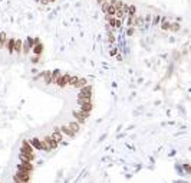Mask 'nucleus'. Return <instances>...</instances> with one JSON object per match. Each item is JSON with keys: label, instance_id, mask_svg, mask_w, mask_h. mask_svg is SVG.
Instances as JSON below:
<instances>
[{"label": "nucleus", "instance_id": "obj_5", "mask_svg": "<svg viewBox=\"0 0 191 183\" xmlns=\"http://www.w3.org/2000/svg\"><path fill=\"white\" fill-rule=\"evenodd\" d=\"M20 153H35V149H33V146L29 143V140H23V141H22Z\"/></svg>", "mask_w": 191, "mask_h": 183}, {"label": "nucleus", "instance_id": "obj_39", "mask_svg": "<svg viewBox=\"0 0 191 183\" xmlns=\"http://www.w3.org/2000/svg\"><path fill=\"white\" fill-rule=\"evenodd\" d=\"M109 4L115 6V4H116V0H109Z\"/></svg>", "mask_w": 191, "mask_h": 183}, {"label": "nucleus", "instance_id": "obj_32", "mask_svg": "<svg viewBox=\"0 0 191 183\" xmlns=\"http://www.w3.org/2000/svg\"><path fill=\"white\" fill-rule=\"evenodd\" d=\"M39 58H40V55H35V56H32V63H38L39 62Z\"/></svg>", "mask_w": 191, "mask_h": 183}, {"label": "nucleus", "instance_id": "obj_8", "mask_svg": "<svg viewBox=\"0 0 191 183\" xmlns=\"http://www.w3.org/2000/svg\"><path fill=\"white\" fill-rule=\"evenodd\" d=\"M69 81H70V75H60L59 79H58V82H56V85L58 87H60V88H65L66 85H69Z\"/></svg>", "mask_w": 191, "mask_h": 183}, {"label": "nucleus", "instance_id": "obj_26", "mask_svg": "<svg viewBox=\"0 0 191 183\" xmlns=\"http://www.w3.org/2000/svg\"><path fill=\"white\" fill-rule=\"evenodd\" d=\"M124 16H125V13H124V10H122V9L116 10V13H115V17H116V19H124Z\"/></svg>", "mask_w": 191, "mask_h": 183}, {"label": "nucleus", "instance_id": "obj_1", "mask_svg": "<svg viewBox=\"0 0 191 183\" xmlns=\"http://www.w3.org/2000/svg\"><path fill=\"white\" fill-rule=\"evenodd\" d=\"M72 117H73V120L78 121V123L82 126V124L91 117V112H85V111H81V110H79V111H73L72 112Z\"/></svg>", "mask_w": 191, "mask_h": 183}, {"label": "nucleus", "instance_id": "obj_33", "mask_svg": "<svg viewBox=\"0 0 191 183\" xmlns=\"http://www.w3.org/2000/svg\"><path fill=\"white\" fill-rule=\"evenodd\" d=\"M183 167H184V170H185L188 175H191V164H184Z\"/></svg>", "mask_w": 191, "mask_h": 183}, {"label": "nucleus", "instance_id": "obj_40", "mask_svg": "<svg viewBox=\"0 0 191 183\" xmlns=\"http://www.w3.org/2000/svg\"><path fill=\"white\" fill-rule=\"evenodd\" d=\"M40 3L42 4H48V3H50V2H49V0H40Z\"/></svg>", "mask_w": 191, "mask_h": 183}, {"label": "nucleus", "instance_id": "obj_11", "mask_svg": "<svg viewBox=\"0 0 191 183\" xmlns=\"http://www.w3.org/2000/svg\"><path fill=\"white\" fill-rule=\"evenodd\" d=\"M50 137H52L53 140H56L58 143H60V141H62L63 134H62V131H60V127H55V128H53V134H52Z\"/></svg>", "mask_w": 191, "mask_h": 183}, {"label": "nucleus", "instance_id": "obj_7", "mask_svg": "<svg viewBox=\"0 0 191 183\" xmlns=\"http://www.w3.org/2000/svg\"><path fill=\"white\" fill-rule=\"evenodd\" d=\"M39 78H42L45 84H52V72L50 71H43V72H40V74L36 77V79H39Z\"/></svg>", "mask_w": 191, "mask_h": 183}, {"label": "nucleus", "instance_id": "obj_2", "mask_svg": "<svg viewBox=\"0 0 191 183\" xmlns=\"http://www.w3.org/2000/svg\"><path fill=\"white\" fill-rule=\"evenodd\" d=\"M78 100H92V87L91 85H86V87L79 90Z\"/></svg>", "mask_w": 191, "mask_h": 183}, {"label": "nucleus", "instance_id": "obj_30", "mask_svg": "<svg viewBox=\"0 0 191 183\" xmlns=\"http://www.w3.org/2000/svg\"><path fill=\"white\" fill-rule=\"evenodd\" d=\"M127 25H128V26H135V16H129V17H128Z\"/></svg>", "mask_w": 191, "mask_h": 183}, {"label": "nucleus", "instance_id": "obj_28", "mask_svg": "<svg viewBox=\"0 0 191 183\" xmlns=\"http://www.w3.org/2000/svg\"><path fill=\"white\" fill-rule=\"evenodd\" d=\"M170 26H171V23L167 22V20L161 23V29H162V30H170Z\"/></svg>", "mask_w": 191, "mask_h": 183}, {"label": "nucleus", "instance_id": "obj_38", "mask_svg": "<svg viewBox=\"0 0 191 183\" xmlns=\"http://www.w3.org/2000/svg\"><path fill=\"white\" fill-rule=\"evenodd\" d=\"M144 19H145V22H147V23H149V22H151V14L148 13V14H147L145 17H144Z\"/></svg>", "mask_w": 191, "mask_h": 183}, {"label": "nucleus", "instance_id": "obj_35", "mask_svg": "<svg viewBox=\"0 0 191 183\" xmlns=\"http://www.w3.org/2000/svg\"><path fill=\"white\" fill-rule=\"evenodd\" d=\"M134 32H135V29L132 26H129V29H128V36H132L134 35Z\"/></svg>", "mask_w": 191, "mask_h": 183}, {"label": "nucleus", "instance_id": "obj_14", "mask_svg": "<svg viewBox=\"0 0 191 183\" xmlns=\"http://www.w3.org/2000/svg\"><path fill=\"white\" fill-rule=\"evenodd\" d=\"M29 143L33 146V149L35 150H42V139H30L29 140Z\"/></svg>", "mask_w": 191, "mask_h": 183}, {"label": "nucleus", "instance_id": "obj_17", "mask_svg": "<svg viewBox=\"0 0 191 183\" xmlns=\"http://www.w3.org/2000/svg\"><path fill=\"white\" fill-rule=\"evenodd\" d=\"M68 126L70 127V130H72L73 133H78L79 128H81V124H79L78 121H75V120H73V121H70V123H68Z\"/></svg>", "mask_w": 191, "mask_h": 183}, {"label": "nucleus", "instance_id": "obj_29", "mask_svg": "<svg viewBox=\"0 0 191 183\" xmlns=\"http://www.w3.org/2000/svg\"><path fill=\"white\" fill-rule=\"evenodd\" d=\"M109 2H104L102 3V4H101V7H102V12H104V13H106V12H108V9H109Z\"/></svg>", "mask_w": 191, "mask_h": 183}, {"label": "nucleus", "instance_id": "obj_15", "mask_svg": "<svg viewBox=\"0 0 191 183\" xmlns=\"http://www.w3.org/2000/svg\"><path fill=\"white\" fill-rule=\"evenodd\" d=\"M86 85H88V81H86L85 78H79V77H78V79H76V82L73 84V87H75V88H78V90H81V88L86 87Z\"/></svg>", "mask_w": 191, "mask_h": 183}, {"label": "nucleus", "instance_id": "obj_20", "mask_svg": "<svg viewBox=\"0 0 191 183\" xmlns=\"http://www.w3.org/2000/svg\"><path fill=\"white\" fill-rule=\"evenodd\" d=\"M43 52V45L39 42V43H36L35 46H33V53L35 55H40Z\"/></svg>", "mask_w": 191, "mask_h": 183}, {"label": "nucleus", "instance_id": "obj_37", "mask_svg": "<svg viewBox=\"0 0 191 183\" xmlns=\"http://www.w3.org/2000/svg\"><path fill=\"white\" fill-rule=\"evenodd\" d=\"M122 26V19H116V27H121Z\"/></svg>", "mask_w": 191, "mask_h": 183}, {"label": "nucleus", "instance_id": "obj_25", "mask_svg": "<svg viewBox=\"0 0 191 183\" xmlns=\"http://www.w3.org/2000/svg\"><path fill=\"white\" fill-rule=\"evenodd\" d=\"M170 30L171 32H178V30H180V23H171Z\"/></svg>", "mask_w": 191, "mask_h": 183}, {"label": "nucleus", "instance_id": "obj_24", "mask_svg": "<svg viewBox=\"0 0 191 183\" xmlns=\"http://www.w3.org/2000/svg\"><path fill=\"white\" fill-rule=\"evenodd\" d=\"M115 13H116V7L111 4L109 9H108V12H106V14H109V16H115Z\"/></svg>", "mask_w": 191, "mask_h": 183}, {"label": "nucleus", "instance_id": "obj_10", "mask_svg": "<svg viewBox=\"0 0 191 183\" xmlns=\"http://www.w3.org/2000/svg\"><path fill=\"white\" fill-rule=\"evenodd\" d=\"M19 159L22 161H30V163H33L35 161V153H19Z\"/></svg>", "mask_w": 191, "mask_h": 183}, {"label": "nucleus", "instance_id": "obj_21", "mask_svg": "<svg viewBox=\"0 0 191 183\" xmlns=\"http://www.w3.org/2000/svg\"><path fill=\"white\" fill-rule=\"evenodd\" d=\"M106 20H108V23H109L111 27H116V17L115 16H109V14H106Z\"/></svg>", "mask_w": 191, "mask_h": 183}, {"label": "nucleus", "instance_id": "obj_34", "mask_svg": "<svg viewBox=\"0 0 191 183\" xmlns=\"http://www.w3.org/2000/svg\"><path fill=\"white\" fill-rule=\"evenodd\" d=\"M161 20V17H159V14H157V16H154V19H152V23L154 25H158V22Z\"/></svg>", "mask_w": 191, "mask_h": 183}, {"label": "nucleus", "instance_id": "obj_41", "mask_svg": "<svg viewBox=\"0 0 191 183\" xmlns=\"http://www.w3.org/2000/svg\"><path fill=\"white\" fill-rule=\"evenodd\" d=\"M49 2H50V3H53V2H56V0H49Z\"/></svg>", "mask_w": 191, "mask_h": 183}, {"label": "nucleus", "instance_id": "obj_4", "mask_svg": "<svg viewBox=\"0 0 191 183\" xmlns=\"http://www.w3.org/2000/svg\"><path fill=\"white\" fill-rule=\"evenodd\" d=\"M33 169H35V166L30 161H22V163L17 164V170H23V172H27V173H32Z\"/></svg>", "mask_w": 191, "mask_h": 183}, {"label": "nucleus", "instance_id": "obj_13", "mask_svg": "<svg viewBox=\"0 0 191 183\" xmlns=\"http://www.w3.org/2000/svg\"><path fill=\"white\" fill-rule=\"evenodd\" d=\"M14 43H16V39L13 38H9L7 39V43H6V49H7L9 53H14Z\"/></svg>", "mask_w": 191, "mask_h": 183}, {"label": "nucleus", "instance_id": "obj_42", "mask_svg": "<svg viewBox=\"0 0 191 183\" xmlns=\"http://www.w3.org/2000/svg\"><path fill=\"white\" fill-rule=\"evenodd\" d=\"M36 2H40V0H36Z\"/></svg>", "mask_w": 191, "mask_h": 183}, {"label": "nucleus", "instance_id": "obj_23", "mask_svg": "<svg viewBox=\"0 0 191 183\" xmlns=\"http://www.w3.org/2000/svg\"><path fill=\"white\" fill-rule=\"evenodd\" d=\"M128 14L129 16H137V7L134 4H129V9H128Z\"/></svg>", "mask_w": 191, "mask_h": 183}, {"label": "nucleus", "instance_id": "obj_6", "mask_svg": "<svg viewBox=\"0 0 191 183\" xmlns=\"http://www.w3.org/2000/svg\"><path fill=\"white\" fill-rule=\"evenodd\" d=\"M30 175H32V173L23 172V170H17V172L14 173V176H16V177L19 179V180L26 182V183H29V182H30Z\"/></svg>", "mask_w": 191, "mask_h": 183}, {"label": "nucleus", "instance_id": "obj_3", "mask_svg": "<svg viewBox=\"0 0 191 183\" xmlns=\"http://www.w3.org/2000/svg\"><path fill=\"white\" fill-rule=\"evenodd\" d=\"M78 104H79V110L85 112H91L94 105H92V100H78Z\"/></svg>", "mask_w": 191, "mask_h": 183}, {"label": "nucleus", "instance_id": "obj_27", "mask_svg": "<svg viewBox=\"0 0 191 183\" xmlns=\"http://www.w3.org/2000/svg\"><path fill=\"white\" fill-rule=\"evenodd\" d=\"M144 17H141V16H135V26H140V25H142L144 23Z\"/></svg>", "mask_w": 191, "mask_h": 183}, {"label": "nucleus", "instance_id": "obj_16", "mask_svg": "<svg viewBox=\"0 0 191 183\" xmlns=\"http://www.w3.org/2000/svg\"><path fill=\"white\" fill-rule=\"evenodd\" d=\"M22 51H23V42L20 39H16V43H14V53L20 55Z\"/></svg>", "mask_w": 191, "mask_h": 183}, {"label": "nucleus", "instance_id": "obj_9", "mask_svg": "<svg viewBox=\"0 0 191 183\" xmlns=\"http://www.w3.org/2000/svg\"><path fill=\"white\" fill-rule=\"evenodd\" d=\"M42 140H43V141H45L46 144L49 146V147H50V150H56V149H58V146H59V143H58L56 140H53L52 137H49V136L43 137Z\"/></svg>", "mask_w": 191, "mask_h": 183}, {"label": "nucleus", "instance_id": "obj_36", "mask_svg": "<svg viewBox=\"0 0 191 183\" xmlns=\"http://www.w3.org/2000/svg\"><path fill=\"white\" fill-rule=\"evenodd\" d=\"M13 183H26V182H22V180H19V179L16 177V176H13ZM30 183V182H29Z\"/></svg>", "mask_w": 191, "mask_h": 183}, {"label": "nucleus", "instance_id": "obj_12", "mask_svg": "<svg viewBox=\"0 0 191 183\" xmlns=\"http://www.w3.org/2000/svg\"><path fill=\"white\" fill-rule=\"evenodd\" d=\"M60 131H62L63 136H68V137H75V134H76V133H73V131L70 130V127L68 126V124L60 126Z\"/></svg>", "mask_w": 191, "mask_h": 183}, {"label": "nucleus", "instance_id": "obj_18", "mask_svg": "<svg viewBox=\"0 0 191 183\" xmlns=\"http://www.w3.org/2000/svg\"><path fill=\"white\" fill-rule=\"evenodd\" d=\"M7 35L6 33H0V49L6 48V43H7Z\"/></svg>", "mask_w": 191, "mask_h": 183}, {"label": "nucleus", "instance_id": "obj_22", "mask_svg": "<svg viewBox=\"0 0 191 183\" xmlns=\"http://www.w3.org/2000/svg\"><path fill=\"white\" fill-rule=\"evenodd\" d=\"M30 49H32V46H30V43L27 42V39H26V41L23 42V51H22V52H23L24 55H29Z\"/></svg>", "mask_w": 191, "mask_h": 183}, {"label": "nucleus", "instance_id": "obj_31", "mask_svg": "<svg viewBox=\"0 0 191 183\" xmlns=\"http://www.w3.org/2000/svg\"><path fill=\"white\" fill-rule=\"evenodd\" d=\"M122 6H124V2H122V0H116V4H115L116 10H119V9H122Z\"/></svg>", "mask_w": 191, "mask_h": 183}, {"label": "nucleus", "instance_id": "obj_19", "mask_svg": "<svg viewBox=\"0 0 191 183\" xmlns=\"http://www.w3.org/2000/svg\"><path fill=\"white\" fill-rule=\"evenodd\" d=\"M60 75H62V74H60L59 69H55V71H52V84H56Z\"/></svg>", "mask_w": 191, "mask_h": 183}]
</instances>
